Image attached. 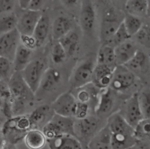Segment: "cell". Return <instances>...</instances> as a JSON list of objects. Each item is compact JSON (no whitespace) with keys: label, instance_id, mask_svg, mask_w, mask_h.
<instances>
[{"label":"cell","instance_id":"1","mask_svg":"<svg viewBox=\"0 0 150 149\" xmlns=\"http://www.w3.org/2000/svg\"><path fill=\"white\" fill-rule=\"evenodd\" d=\"M96 65V60L92 57L87 58L75 67L70 78V84L74 89L83 87L92 82L94 69Z\"/></svg>","mask_w":150,"mask_h":149},{"label":"cell","instance_id":"2","mask_svg":"<svg viewBox=\"0 0 150 149\" xmlns=\"http://www.w3.org/2000/svg\"><path fill=\"white\" fill-rule=\"evenodd\" d=\"M74 126L75 122L71 117L54 114L50 120L47 122L46 129L47 134L53 138L63 134L71 135L77 137Z\"/></svg>","mask_w":150,"mask_h":149},{"label":"cell","instance_id":"3","mask_svg":"<svg viewBox=\"0 0 150 149\" xmlns=\"http://www.w3.org/2000/svg\"><path fill=\"white\" fill-rule=\"evenodd\" d=\"M45 70V65L42 61L33 60L20 72L25 84L33 94L39 89L41 78Z\"/></svg>","mask_w":150,"mask_h":149},{"label":"cell","instance_id":"4","mask_svg":"<svg viewBox=\"0 0 150 149\" xmlns=\"http://www.w3.org/2000/svg\"><path fill=\"white\" fill-rule=\"evenodd\" d=\"M122 20L118 13L112 8L105 12L101 19L100 30V40L102 44L111 37L121 24Z\"/></svg>","mask_w":150,"mask_h":149},{"label":"cell","instance_id":"5","mask_svg":"<svg viewBox=\"0 0 150 149\" xmlns=\"http://www.w3.org/2000/svg\"><path fill=\"white\" fill-rule=\"evenodd\" d=\"M136 78L135 74L124 65H117L113 70L109 88L112 91L122 92L131 87Z\"/></svg>","mask_w":150,"mask_h":149},{"label":"cell","instance_id":"6","mask_svg":"<svg viewBox=\"0 0 150 149\" xmlns=\"http://www.w3.org/2000/svg\"><path fill=\"white\" fill-rule=\"evenodd\" d=\"M7 85L13 101V109L16 103L23 102L30 94H33L25 84L20 72H13Z\"/></svg>","mask_w":150,"mask_h":149},{"label":"cell","instance_id":"7","mask_svg":"<svg viewBox=\"0 0 150 149\" xmlns=\"http://www.w3.org/2000/svg\"><path fill=\"white\" fill-rule=\"evenodd\" d=\"M21 35L16 29L0 34V57L12 63L15 51L21 43Z\"/></svg>","mask_w":150,"mask_h":149},{"label":"cell","instance_id":"8","mask_svg":"<svg viewBox=\"0 0 150 149\" xmlns=\"http://www.w3.org/2000/svg\"><path fill=\"white\" fill-rule=\"evenodd\" d=\"M75 96L70 91L60 95L52 103V109L54 114L73 117L74 109L76 103Z\"/></svg>","mask_w":150,"mask_h":149},{"label":"cell","instance_id":"9","mask_svg":"<svg viewBox=\"0 0 150 149\" xmlns=\"http://www.w3.org/2000/svg\"><path fill=\"white\" fill-rule=\"evenodd\" d=\"M80 2V25L84 33L89 34L93 31L96 23L95 8L90 0H83Z\"/></svg>","mask_w":150,"mask_h":149},{"label":"cell","instance_id":"10","mask_svg":"<svg viewBox=\"0 0 150 149\" xmlns=\"http://www.w3.org/2000/svg\"><path fill=\"white\" fill-rule=\"evenodd\" d=\"M42 14L41 11H26L21 17L18 18L16 29L20 35L32 36L35 28Z\"/></svg>","mask_w":150,"mask_h":149},{"label":"cell","instance_id":"11","mask_svg":"<svg viewBox=\"0 0 150 149\" xmlns=\"http://www.w3.org/2000/svg\"><path fill=\"white\" fill-rule=\"evenodd\" d=\"M122 116L133 128L144 119L138 102V93L135 92L127 99L125 105L124 115Z\"/></svg>","mask_w":150,"mask_h":149},{"label":"cell","instance_id":"12","mask_svg":"<svg viewBox=\"0 0 150 149\" xmlns=\"http://www.w3.org/2000/svg\"><path fill=\"white\" fill-rule=\"evenodd\" d=\"M99 121L94 116L88 115L86 117L78 120V122H75V133L77 137L78 135L84 138L90 140L99 130H98Z\"/></svg>","mask_w":150,"mask_h":149},{"label":"cell","instance_id":"13","mask_svg":"<svg viewBox=\"0 0 150 149\" xmlns=\"http://www.w3.org/2000/svg\"><path fill=\"white\" fill-rule=\"evenodd\" d=\"M113 70L107 66L96 64L93 71L91 84L98 89L108 88L112 79Z\"/></svg>","mask_w":150,"mask_h":149},{"label":"cell","instance_id":"14","mask_svg":"<svg viewBox=\"0 0 150 149\" xmlns=\"http://www.w3.org/2000/svg\"><path fill=\"white\" fill-rule=\"evenodd\" d=\"M111 134H127L134 136V128L125 120L120 113H114L111 115L106 124Z\"/></svg>","mask_w":150,"mask_h":149},{"label":"cell","instance_id":"15","mask_svg":"<svg viewBox=\"0 0 150 149\" xmlns=\"http://www.w3.org/2000/svg\"><path fill=\"white\" fill-rule=\"evenodd\" d=\"M46 143L49 149H83L80 140L69 134H63L47 140Z\"/></svg>","mask_w":150,"mask_h":149},{"label":"cell","instance_id":"16","mask_svg":"<svg viewBox=\"0 0 150 149\" xmlns=\"http://www.w3.org/2000/svg\"><path fill=\"white\" fill-rule=\"evenodd\" d=\"M112 91L111 89L108 88L102 89L99 93L95 106V113L97 116L107 115L112 110L114 105V98Z\"/></svg>","mask_w":150,"mask_h":149},{"label":"cell","instance_id":"17","mask_svg":"<svg viewBox=\"0 0 150 149\" xmlns=\"http://www.w3.org/2000/svg\"><path fill=\"white\" fill-rule=\"evenodd\" d=\"M138 49L129 40L114 48L116 65H124L135 55Z\"/></svg>","mask_w":150,"mask_h":149},{"label":"cell","instance_id":"18","mask_svg":"<svg viewBox=\"0 0 150 149\" xmlns=\"http://www.w3.org/2000/svg\"><path fill=\"white\" fill-rule=\"evenodd\" d=\"M88 149H112L111 141V132L105 125L100 129L89 140Z\"/></svg>","mask_w":150,"mask_h":149},{"label":"cell","instance_id":"19","mask_svg":"<svg viewBox=\"0 0 150 149\" xmlns=\"http://www.w3.org/2000/svg\"><path fill=\"white\" fill-rule=\"evenodd\" d=\"M62 75L59 70L54 68L45 70L41 78L39 88L45 91L54 90L61 81Z\"/></svg>","mask_w":150,"mask_h":149},{"label":"cell","instance_id":"20","mask_svg":"<svg viewBox=\"0 0 150 149\" xmlns=\"http://www.w3.org/2000/svg\"><path fill=\"white\" fill-rule=\"evenodd\" d=\"M50 29V19L47 15L42 14L33 31L32 37L37 47L40 46L46 40Z\"/></svg>","mask_w":150,"mask_h":149},{"label":"cell","instance_id":"21","mask_svg":"<svg viewBox=\"0 0 150 149\" xmlns=\"http://www.w3.org/2000/svg\"><path fill=\"white\" fill-rule=\"evenodd\" d=\"M32 50L26 48L21 43L19 44L12 61L14 72H21L31 61Z\"/></svg>","mask_w":150,"mask_h":149},{"label":"cell","instance_id":"22","mask_svg":"<svg viewBox=\"0 0 150 149\" xmlns=\"http://www.w3.org/2000/svg\"><path fill=\"white\" fill-rule=\"evenodd\" d=\"M26 146L29 149H42L46 144L47 139L42 130L31 129L23 137Z\"/></svg>","mask_w":150,"mask_h":149},{"label":"cell","instance_id":"23","mask_svg":"<svg viewBox=\"0 0 150 149\" xmlns=\"http://www.w3.org/2000/svg\"><path fill=\"white\" fill-rule=\"evenodd\" d=\"M124 66L134 74V72H146L149 66L148 57L145 53L138 50L132 58Z\"/></svg>","mask_w":150,"mask_h":149},{"label":"cell","instance_id":"24","mask_svg":"<svg viewBox=\"0 0 150 149\" xmlns=\"http://www.w3.org/2000/svg\"><path fill=\"white\" fill-rule=\"evenodd\" d=\"M71 23L70 19L64 16L57 17L52 25V36L54 40L58 41L71 31Z\"/></svg>","mask_w":150,"mask_h":149},{"label":"cell","instance_id":"25","mask_svg":"<svg viewBox=\"0 0 150 149\" xmlns=\"http://www.w3.org/2000/svg\"><path fill=\"white\" fill-rule=\"evenodd\" d=\"M96 64L104 65L114 70L116 65L114 48L102 44L96 57Z\"/></svg>","mask_w":150,"mask_h":149},{"label":"cell","instance_id":"26","mask_svg":"<svg viewBox=\"0 0 150 149\" xmlns=\"http://www.w3.org/2000/svg\"><path fill=\"white\" fill-rule=\"evenodd\" d=\"M149 1L128 0L125 4L127 13L137 17L147 15L149 16Z\"/></svg>","mask_w":150,"mask_h":149},{"label":"cell","instance_id":"27","mask_svg":"<svg viewBox=\"0 0 150 149\" xmlns=\"http://www.w3.org/2000/svg\"><path fill=\"white\" fill-rule=\"evenodd\" d=\"M64 48L67 56H72L78 48L79 37L78 34L74 31H70L58 40Z\"/></svg>","mask_w":150,"mask_h":149},{"label":"cell","instance_id":"28","mask_svg":"<svg viewBox=\"0 0 150 149\" xmlns=\"http://www.w3.org/2000/svg\"><path fill=\"white\" fill-rule=\"evenodd\" d=\"M90 84H88L89 88H87V85H86L83 87L77 89H78V91L76 97L75 98L77 102L88 104V103L92 100L97 99V101L98 94L100 93L97 91L98 89L93 84L91 85L92 86H90Z\"/></svg>","mask_w":150,"mask_h":149},{"label":"cell","instance_id":"29","mask_svg":"<svg viewBox=\"0 0 150 149\" xmlns=\"http://www.w3.org/2000/svg\"><path fill=\"white\" fill-rule=\"evenodd\" d=\"M18 18L13 12L0 15V34L9 32L16 29Z\"/></svg>","mask_w":150,"mask_h":149},{"label":"cell","instance_id":"30","mask_svg":"<svg viewBox=\"0 0 150 149\" xmlns=\"http://www.w3.org/2000/svg\"><path fill=\"white\" fill-rule=\"evenodd\" d=\"M134 136L138 142L149 141L150 136L149 119H142L134 128Z\"/></svg>","mask_w":150,"mask_h":149},{"label":"cell","instance_id":"31","mask_svg":"<svg viewBox=\"0 0 150 149\" xmlns=\"http://www.w3.org/2000/svg\"><path fill=\"white\" fill-rule=\"evenodd\" d=\"M122 23L128 34L131 37L135 36L143 25L139 17L127 13L125 14L123 18Z\"/></svg>","mask_w":150,"mask_h":149},{"label":"cell","instance_id":"32","mask_svg":"<svg viewBox=\"0 0 150 149\" xmlns=\"http://www.w3.org/2000/svg\"><path fill=\"white\" fill-rule=\"evenodd\" d=\"M131 36L128 34L126 31L122 22L117 31L111 36V37L104 44L108 45L112 48L115 47L119 44L129 40L131 39Z\"/></svg>","mask_w":150,"mask_h":149},{"label":"cell","instance_id":"33","mask_svg":"<svg viewBox=\"0 0 150 149\" xmlns=\"http://www.w3.org/2000/svg\"><path fill=\"white\" fill-rule=\"evenodd\" d=\"M50 107L48 105H42L34 110L28 116L32 129L35 126H38L45 120L49 112Z\"/></svg>","mask_w":150,"mask_h":149},{"label":"cell","instance_id":"34","mask_svg":"<svg viewBox=\"0 0 150 149\" xmlns=\"http://www.w3.org/2000/svg\"><path fill=\"white\" fill-rule=\"evenodd\" d=\"M138 102L144 119H149L150 116V92L148 89L138 93Z\"/></svg>","mask_w":150,"mask_h":149},{"label":"cell","instance_id":"35","mask_svg":"<svg viewBox=\"0 0 150 149\" xmlns=\"http://www.w3.org/2000/svg\"><path fill=\"white\" fill-rule=\"evenodd\" d=\"M13 72L12 62L0 57V81L7 84Z\"/></svg>","mask_w":150,"mask_h":149},{"label":"cell","instance_id":"36","mask_svg":"<svg viewBox=\"0 0 150 149\" xmlns=\"http://www.w3.org/2000/svg\"><path fill=\"white\" fill-rule=\"evenodd\" d=\"M67 54L58 41L53 45L51 50V60L56 64L64 63L67 58Z\"/></svg>","mask_w":150,"mask_h":149},{"label":"cell","instance_id":"37","mask_svg":"<svg viewBox=\"0 0 150 149\" xmlns=\"http://www.w3.org/2000/svg\"><path fill=\"white\" fill-rule=\"evenodd\" d=\"M137 41L145 47H150V29L148 25H142L138 32L135 34Z\"/></svg>","mask_w":150,"mask_h":149},{"label":"cell","instance_id":"38","mask_svg":"<svg viewBox=\"0 0 150 149\" xmlns=\"http://www.w3.org/2000/svg\"><path fill=\"white\" fill-rule=\"evenodd\" d=\"M89 109L88 104L77 101L74 109L73 117L77 120L84 119L89 115Z\"/></svg>","mask_w":150,"mask_h":149},{"label":"cell","instance_id":"39","mask_svg":"<svg viewBox=\"0 0 150 149\" xmlns=\"http://www.w3.org/2000/svg\"><path fill=\"white\" fill-rule=\"evenodd\" d=\"M15 2L16 1L12 0H0V15L12 12Z\"/></svg>","mask_w":150,"mask_h":149},{"label":"cell","instance_id":"40","mask_svg":"<svg viewBox=\"0 0 150 149\" xmlns=\"http://www.w3.org/2000/svg\"><path fill=\"white\" fill-rule=\"evenodd\" d=\"M21 43L26 48L32 50L35 48L38 47L36 41L32 36H21L20 39Z\"/></svg>","mask_w":150,"mask_h":149},{"label":"cell","instance_id":"41","mask_svg":"<svg viewBox=\"0 0 150 149\" xmlns=\"http://www.w3.org/2000/svg\"><path fill=\"white\" fill-rule=\"evenodd\" d=\"M44 4L43 1L30 0L28 10L32 11H40Z\"/></svg>","mask_w":150,"mask_h":149},{"label":"cell","instance_id":"42","mask_svg":"<svg viewBox=\"0 0 150 149\" xmlns=\"http://www.w3.org/2000/svg\"><path fill=\"white\" fill-rule=\"evenodd\" d=\"M30 0H19L18 1L19 8L24 11H28Z\"/></svg>","mask_w":150,"mask_h":149},{"label":"cell","instance_id":"43","mask_svg":"<svg viewBox=\"0 0 150 149\" xmlns=\"http://www.w3.org/2000/svg\"><path fill=\"white\" fill-rule=\"evenodd\" d=\"M62 2H64L66 5L71 6V5H74L76 4V3H77L79 1L75 0V1H63Z\"/></svg>","mask_w":150,"mask_h":149},{"label":"cell","instance_id":"44","mask_svg":"<svg viewBox=\"0 0 150 149\" xmlns=\"http://www.w3.org/2000/svg\"><path fill=\"white\" fill-rule=\"evenodd\" d=\"M139 149H149V148L147 147H146V146H144V147H142L141 148L139 147Z\"/></svg>","mask_w":150,"mask_h":149},{"label":"cell","instance_id":"45","mask_svg":"<svg viewBox=\"0 0 150 149\" xmlns=\"http://www.w3.org/2000/svg\"><path fill=\"white\" fill-rule=\"evenodd\" d=\"M1 112H2V110L0 108V123L1 122V119H2V117H1Z\"/></svg>","mask_w":150,"mask_h":149},{"label":"cell","instance_id":"46","mask_svg":"<svg viewBox=\"0 0 150 149\" xmlns=\"http://www.w3.org/2000/svg\"><path fill=\"white\" fill-rule=\"evenodd\" d=\"M0 138H1V133H0Z\"/></svg>","mask_w":150,"mask_h":149},{"label":"cell","instance_id":"47","mask_svg":"<svg viewBox=\"0 0 150 149\" xmlns=\"http://www.w3.org/2000/svg\"><path fill=\"white\" fill-rule=\"evenodd\" d=\"M13 149H16V148H13Z\"/></svg>","mask_w":150,"mask_h":149}]
</instances>
